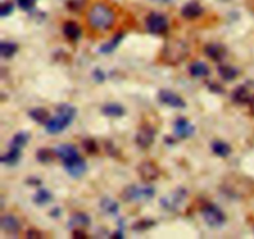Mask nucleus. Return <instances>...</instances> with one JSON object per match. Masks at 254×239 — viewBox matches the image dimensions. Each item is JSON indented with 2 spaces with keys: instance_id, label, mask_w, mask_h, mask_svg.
Wrapping results in <instances>:
<instances>
[{
  "instance_id": "obj_19",
  "label": "nucleus",
  "mask_w": 254,
  "mask_h": 239,
  "mask_svg": "<svg viewBox=\"0 0 254 239\" xmlns=\"http://www.w3.org/2000/svg\"><path fill=\"white\" fill-rule=\"evenodd\" d=\"M62 30H64V36H66L69 41H77V40L81 37V34H82L81 26L74 21L64 22Z\"/></svg>"
},
{
  "instance_id": "obj_5",
  "label": "nucleus",
  "mask_w": 254,
  "mask_h": 239,
  "mask_svg": "<svg viewBox=\"0 0 254 239\" xmlns=\"http://www.w3.org/2000/svg\"><path fill=\"white\" fill-rule=\"evenodd\" d=\"M201 213H202L206 224L210 226L211 228H221L226 223L225 213L216 204H205L201 209Z\"/></svg>"
},
{
  "instance_id": "obj_39",
  "label": "nucleus",
  "mask_w": 254,
  "mask_h": 239,
  "mask_svg": "<svg viewBox=\"0 0 254 239\" xmlns=\"http://www.w3.org/2000/svg\"><path fill=\"white\" fill-rule=\"evenodd\" d=\"M210 89L212 90V91L215 92H218V94H222L223 92V89L220 86V85H216V84H210Z\"/></svg>"
},
{
  "instance_id": "obj_10",
  "label": "nucleus",
  "mask_w": 254,
  "mask_h": 239,
  "mask_svg": "<svg viewBox=\"0 0 254 239\" xmlns=\"http://www.w3.org/2000/svg\"><path fill=\"white\" fill-rule=\"evenodd\" d=\"M138 173L144 182H151L160 176V169L155 162L144 161L138 166Z\"/></svg>"
},
{
  "instance_id": "obj_17",
  "label": "nucleus",
  "mask_w": 254,
  "mask_h": 239,
  "mask_svg": "<svg viewBox=\"0 0 254 239\" xmlns=\"http://www.w3.org/2000/svg\"><path fill=\"white\" fill-rule=\"evenodd\" d=\"M205 54L213 61H221L226 56L227 51L226 47L221 44H208L205 46Z\"/></svg>"
},
{
  "instance_id": "obj_23",
  "label": "nucleus",
  "mask_w": 254,
  "mask_h": 239,
  "mask_svg": "<svg viewBox=\"0 0 254 239\" xmlns=\"http://www.w3.org/2000/svg\"><path fill=\"white\" fill-rule=\"evenodd\" d=\"M29 116L34 120L37 123H47V121L50 120V114L46 109H42V107H36V109H32L29 111Z\"/></svg>"
},
{
  "instance_id": "obj_4",
  "label": "nucleus",
  "mask_w": 254,
  "mask_h": 239,
  "mask_svg": "<svg viewBox=\"0 0 254 239\" xmlns=\"http://www.w3.org/2000/svg\"><path fill=\"white\" fill-rule=\"evenodd\" d=\"M155 196V189L149 184H130L122 192L124 202H145L150 201Z\"/></svg>"
},
{
  "instance_id": "obj_37",
  "label": "nucleus",
  "mask_w": 254,
  "mask_h": 239,
  "mask_svg": "<svg viewBox=\"0 0 254 239\" xmlns=\"http://www.w3.org/2000/svg\"><path fill=\"white\" fill-rule=\"evenodd\" d=\"M42 234L40 233V232H37L36 229H30V231L26 233L27 238H40Z\"/></svg>"
},
{
  "instance_id": "obj_3",
  "label": "nucleus",
  "mask_w": 254,
  "mask_h": 239,
  "mask_svg": "<svg viewBox=\"0 0 254 239\" xmlns=\"http://www.w3.org/2000/svg\"><path fill=\"white\" fill-rule=\"evenodd\" d=\"M190 54V47L185 41L179 39L169 40L161 50V59L168 65H179Z\"/></svg>"
},
{
  "instance_id": "obj_29",
  "label": "nucleus",
  "mask_w": 254,
  "mask_h": 239,
  "mask_svg": "<svg viewBox=\"0 0 254 239\" xmlns=\"http://www.w3.org/2000/svg\"><path fill=\"white\" fill-rule=\"evenodd\" d=\"M30 139V134L27 132L21 131L19 133L15 134L11 139V143H10V147H15V148L22 149Z\"/></svg>"
},
{
  "instance_id": "obj_21",
  "label": "nucleus",
  "mask_w": 254,
  "mask_h": 239,
  "mask_svg": "<svg viewBox=\"0 0 254 239\" xmlns=\"http://www.w3.org/2000/svg\"><path fill=\"white\" fill-rule=\"evenodd\" d=\"M123 37H124V32H118L117 35H114L113 39L109 40L108 42H106V44H103L101 47H99V52H101V54H106V55L112 54V52L117 49V46L121 44L122 40H123Z\"/></svg>"
},
{
  "instance_id": "obj_41",
  "label": "nucleus",
  "mask_w": 254,
  "mask_h": 239,
  "mask_svg": "<svg viewBox=\"0 0 254 239\" xmlns=\"http://www.w3.org/2000/svg\"><path fill=\"white\" fill-rule=\"evenodd\" d=\"M60 214H61V211H60L59 208H55V211L51 212V216H54V217L60 216Z\"/></svg>"
},
{
  "instance_id": "obj_38",
  "label": "nucleus",
  "mask_w": 254,
  "mask_h": 239,
  "mask_svg": "<svg viewBox=\"0 0 254 239\" xmlns=\"http://www.w3.org/2000/svg\"><path fill=\"white\" fill-rule=\"evenodd\" d=\"M83 229H74L73 232V237H76V238H86L87 234L83 233Z\"/></svg>"
},
{
  "instance_id": "obj_26",
  "label": "nucleus",
  "mask_w": 254,
  "mask_h": 239,
  "mask_svg": "<svg viewBox=\"0 0 254 239\" xmlns=\"http://www.w3.org/2000/svg\"><path fill=\"white\" fill-rule=\"evenodd\" d=\"M52 201L51 192L47 191L46 188H39L36 193L34 194V202L37 206H45Z\"/></svg>"
},
{
  "instance_id": "obj_40",
  "label": "nucleus",
  "mask_w": 254,
  "mask_h": 239,
  "mask_svg": "<svg viewBox=\"0 0 254 239\" xmlns=\"http://www.w3.org/2000/svg\"><path fill=\"white\" fill-rule=\"evenodd\" d=\"M250 107H251V114H252L253 116H254V96L252 97V100H251Z\"/></svg>"
},
{
  "instance_id": "obj_30",
  "label": "nucleus",
  "mask_w": 254,
  "mask_h": 239,
  "mask_svg": "<svg viewBox=\"0 0 254 239\" xmlns=\"http://www.w3.org/2000/svg\"><path fill=\"white\" fill-rule=\"evenodd\" d=\"M17 51V45L10 41H2L1 46H0V54L4 59H10L14 56Z\"/></svg>"
},
{
  "instance_id": "obj_31",
  "label": "nucleus",
  "mask_w": 254,
  "mask_h": 239,
  "mask_svg": "<svg viewBox=\"0 0 254 239\" xmlns=\"http://www.w3.org/2000/svg\"><path fill=\"white\" fill-rule=\"evenodd\" d=\"M54 156H56L55 153V149H49V148H40L36 152V158L39 162L42 163H50V162L54 159Z\"/></svg>"
},
{
  "instance_id": "obj_2",
  "label": "nucleus",
  "mask_w": 254,
  "mask_h": 239,
  "mask_svg": "<svg viewBox=\"0 0 254 239\" xmlns=\"http://www.w3.org/2000/svg\"><path fill=\"white\" fill-rule=\"evenodd\" d=\"M76 107L69 104H62L57 107L56 115L47 121L46 126L47 133L57 134L61 133L66 127L72 123L73 119L76 117Z\"/></svg>"
},
{
  "instance_id": "obj_28",
  "label": "nucleus",
  "mask_w": 254,
  "mask_h": 239,
  "mask_svg": "<svg viewBox=\"0 0 254 239\" xmlns=\"http://www.w3.org/2000/svg\"><path fill=\"white\" fill-rule=\"evenodd\" d=\"M99 206H101L102 211H103L104 213L111 214V216L117 214L119 211V204L112 198H103L101 201V203H99Z\"/></svg>"
},
{
  "instance_id": "obj_14",
  "label": "nucleus",
  "mask_w": 254,
  "mask_h": 239,
  "mask_svg": "<svg viewBox=\"0 0 254 239\" xmlns=\"http://www.w3.org/2000/svg\"><path fill=\"white\" fill-rule=\"evenodd\" d=\"M253 96L254 95H252L250 86H247V85H241V86H238L237 89L232 92L233 102H236V104L238 105L250 104Z\"/></svg>"
},
{
  "instance_id": "obj_12",
  "label": "nucleus",
  "mask_w": 254,
  "mask_h": 239,
  "mask_svg": "<svg viewBox=\"0 0 254 239\" xmlns=\"http://www.w3.org/2000/svg\"><path fill=\"white\" fill-rule=\"evenodd\" d=\"M174 132L179 138H189L195 133V126L189 120L180 117L174 122Z\"/></svg>"
},
{
  "instance_id": "obj_9",
  "label": "nucleus",
  "mask_w": 254,
  "mask_h": 239,
  "mask_svg": "<svg viewBox=\"0 0 254 239\" xmlns=\"http://www.w3.org/2000/svg\"><path fill=\"white\" fill-rule=\"evenodd\" d=\"M64 169H66L67 173L69 176L74 177V178H78L82 177L87 172V163L81 156H76L73 158L68 159V161L64 162Z\"/></svg>"
},
{
  "instance_id": "obj_18",
  "label": "nucleus",
  "mask_w": 254,
  "mask_h": 239,
  "mask_svg": "<svg viewBox=\"0 0 254 239\" xmlns=\"http://www.w3.org/2000/svg\"><path fill=\"white\" fill-rule=\"evenodd\" d=\"M203 12V7L198 4L197 1H190L185 4L181 9V14L186 19H196V17L201 16Z\"/></svg>"
},
{
  "instance_id": "obj_20",
  "label": "nucleus",
  "mask_w": 254,
  "mask_h": 239,
  "mask_svg": "<svg viewBox=\"0 0 254 239\" xmlns=\"http://www.w3.org/2000/svg\"><path fill=\"white\" fill-rule=\"evenodd\" d=\"M190 71L191 76L196 77V79H200V77H206L210 75V67L202 61H195L190 65Z\"/></svg>"
},
{
  "instance_id": "obj_11",
  "label": "nucleus",
  "mask_w": 254,
  "mask_h": 239,
  "mask_svg": "<svg viewBox=\"0 0 254 239\" xmlns=\"http://www.w3.org/2000/svg\"><path fill=\"white\" fill-rule=\"evenodd\" d=\"M159 100H160L163 104L168 105V106L174 107V109H184L186 106L185 100L181 96H179L175 92L170 91V90L163 89L159 92Z\"/></svg>"
},
{
  "instance_id": "obj_35",
  "label": "nucleus",
  "mask_w": 254,
  "mask_h": 239,
  "mask_svg": "<svg viewBox=\"0 0 254 239\" xmlns=\"http://www.w3.org/2000/svg\"><path fill=\"white\" fill-rule=\"evenodd\" d=\"M35 1H36V0H17V4H19V6L21 7L22 10L29 11V10H31L32 7H34Z\"/></svg>"
},
{
  "instance_id": "obj_16",
  "label": "nucleus",
  "mask_w": 254,
  "mask_h": 239,
  "mask_svg": "<svg viewBox=\"0 0 254 239\" xmlns=\"http://www.w3.org/2000/svg\"><path fill=\"white\" fill-rule=\"evenodd\" d=\"M55 153L56 156L61 159L62 162H66L68 159L73 158V157L78 156V151H77L76 147L73 144H69V143H62L60 146H57L55 148Z\"/></svg>"
},
{
  "instance_id": "obj_1",
  "label": "nucleus",
  "mask_w": 254,
  "mask_h": 239,
  "mask_svg": "<svg viewBox=\"0 0 254 239\" xmlns=\"http://www.w3.org/2000/svg\"><path fill=\"white\" fill-rule=\"evenodd\" d=\"M89 25L97 30H109L116 24V12L104 2H96L87 14Z\"/></svg>"
},
{
  "instance_id": "obj_33",
  "label": "nucleus",
  "mask_w": 254,
  "mask_h": 239,
  "mask_svg": "<svg viewBox=\"0 0 254 239\" xmlns=\"http://www.w3.org/2000/svg\"><path fill=\"white\" fill-rule=\"evenodd\" d=\"M83 147L88 153H97L98 152V146H97L96 141L92 138H87L83 141Z\"/></svg>"
},
{
  "instance_id": "obj_42",
  "label": "nucleus",
  "mask_w": 254,
  "mask_h": 239,
  "mask_svg": "<svg viewBox=\"0 0 254 239\" xmlns=\"http://www.w3.org/2000/svg\"><path fill=\"white\" fill-rule=\"evenodd\" d=\"M151 1L161 2V4H169V2H171V1H173V0H151Z\"/></svg>"
},
{
  "instance_id": "obj_7",
  "label": "nucleus",
  "mask_w": 254,
  "mask_h": 239,
  "mask_svg": "<svg viewBox=\"0 0 254 239\" xmlns=\"http://www.w3.org/2000/svg\"><path fill=\"white\" fill-rule=\"evenodd\" d=\"M169 29V21L168 17L165 15L160 14V12H151L148 17H146V30L150 34L161 35L165 34Z\"/></svg>"
},
{
  "instance_id": "obj_8",
  "label": "nucleus",
  "mask_w": 254,
  "mask_h": 239,
  "mask_svg": "<svg viewBox=\"0 0 254 239\" xmlns=\"http://www.w3.org/2000/svg\"><path fill=\"white\" fill-rule=\"evenodd\" d=\"M155 141V128L150 123H143L135 134L136 146L141 149H148Z\"/></svg>"
},
{
  "instance_id": "obj_15",
  "label": "nucleus",
  "mask_w": 254,
  "mask_h": 239,
  "mask_svg": "<svg viewBox=\"0 0 254 239\" xmlns=\"http://www.w3.org/2000/svg\"><path fill=\"white\" fill-rule=\"evenodd\" d=\"M91 224V217L83 212H76L71 216L68 221V228L71 229H82L87 228Z\"/></svg>"
},
{
  "instance_id": "obj_34",
  "label": "nucleus",
  "mask_w": 254,
  "mask_h": 239,
  "mask_svg": "<svg viewBox=\"0 0 254 239\" xmlns=\"http://www.w3.org/2000/svg\"><path fill=\"white\" fill-rule=\"evenodd\" d=\"M12 11H14V4H12L11 1L2 2L1 9H0V15H1L2 17L7 16V15L11 14Z\"/></svg>"
},
{
  "instance_id": "obj_22",
  "label": "nucleus",
  "mask_w": 254,
  "mask_h": 239,
  "mask_svg": "<svg viewBox=\"0 0 254 239\" xmlns=\"http://www.w3.org/2000/svg\"><path fill=\"white\" fill-rule=\"evenodd\" d=\"M102 112L107 117H122L126 114V109L119 104H107L102 107Z\"/></svg>"
},
{
  "instance_id": "obj_25",
  "label": "nucleus",
  "mask_w": 254,
  "mask_h": 239,
  "mask_svg": "<svg viewBox=\"0 0 254 239\" xmlns=\"http://www.w3.org/2000/svg\"><path fill=\"white\" fill-rule=\"evenodd\" d=\"M218 74H220V76L225 81H232V80H235L240 75V70L233 66H230V65H221L218 67Z\"/></svg>"
},
{
  "instance_id": "obj_36",
  "label": "nucleus",
  "mask_w": 254,
  "mask_h": 239,
  "mask_svg": "<svg viewBox=\"0 0 254 239\" xmlns=\"http://www.w3.org/2000/svg\"><path fill=\"white\" fill-rule=\"evenodd\" d=\"M93 77H94V80H96L97 82H103L104 80H106V75H104V72L102 71V70H99V69L94 70Z\"/></svg>"
},
{
  "instance_id": "obj_24",
  "label": "nucleus",
  "mask_w": 254,
  "mask_h": 239,
  "mask_svg": "<svg viewBox=\"0 0 254 239\" xmlns=\"http://www.w3.org/2000/svg\"><path fill=\"white\" fill-rule=\"evenodd\" d=\"M20 158H21V149L10 147L9 151L1 157V162L5 164H9V166H12V164H16L20 161Z\"/></svg>"
},
{
  "instance_id": "obj_32",
  "label": "nucleus",
  "mask_w": 254,
  "mask_h": 239,
  "mask_svg": "<svg viewBox=\"0 0 254 239\" xmlns=\"http://www.w3.org/2000/svg\"><path fill=\"white\" fill-rule=\"evenodd\" d=\"M155 226V222L151 221V219H141V221L136 222V223H134L133 226V229L135 232H139V231H146V229H149L150 227Z\"/></svg>"
},
{
  "instance_id": "obj_6",
  "label": "nucleus",
  "mask_w": 254,
  "mask_h": 239,
  "mask_svg": "<svg viewBox=\"0 0 254 239\" xmlns=\"http://www.w3.org/2000/svg\"><path fill=\"white\" fill-rule=\"evenodd\" d=\"M186 197H188V191L185 188H178L168 196L163 197L160 199V204L165 211H178L179 207H181V204L185 202Z\"/></svg>"
},
{
  "instance_id": "obj_13",
  "label": "nucleus",
  "mask_w": 254,
  "mask_h": 239,
  "mask_svg": "<svg viewBox=\"0 0 254 239\" xmlns=\"http://www.w3.org/2000/svg\"><path fill=\"white\" fill-rule=\"evenodd\" d=\"M0 224H1L2 232H5L6 234H10V236H15L21 229V223H20L19 218H16L12 214H5V216H2Z\"/></svg>"
},
{
  "instance_id": "obj_27",
  "label": "nucleus",
  "mask_w": 254,
  "mask_h": 239,
  "mask_svg": "<svg viewBox=\"0 0 254 239\" xmlns=\"http://www.w3.org/2000/svg\"><path fill=\"white\" fill-rule=\"evenodd\" d=\"M212 151H213V153L215 154H217L218 157H227V156H230L231 154V151H232V149H231V146L228 143H226V142H223V141H215V142H212Z\"/></svg>"
}]
</instances>
